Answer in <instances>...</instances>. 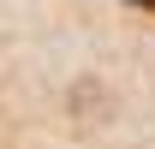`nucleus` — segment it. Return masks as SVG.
Here are the masks:
<instances>
[{"instance_id":"nucleus-1","label":"nucleus","mask_w":155,"mask_h":149,"mask_svg":"<svg viewBox=\"0 0 155 149\" xmlns=\"http://www.w3.org/2000/svg\"><path fill=\"white\" fill-rule=\"evenodd\" d=\"M131 6H155V0H131Z\"/></svg>"}]
</instances>
